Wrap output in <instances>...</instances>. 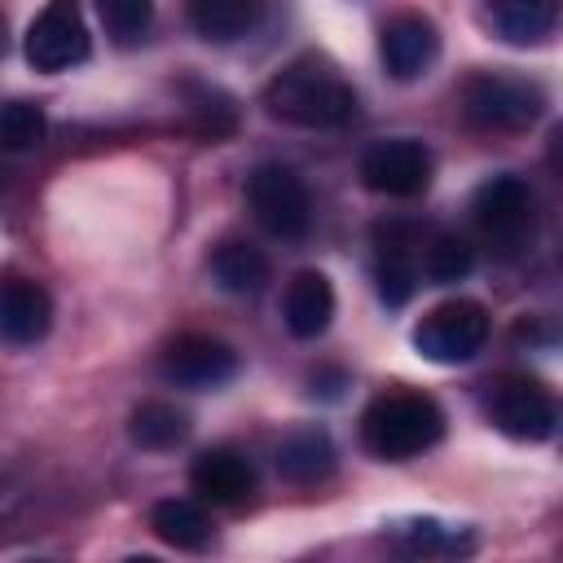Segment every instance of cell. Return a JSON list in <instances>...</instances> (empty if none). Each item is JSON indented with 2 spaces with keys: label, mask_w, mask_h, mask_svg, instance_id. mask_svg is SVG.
<instances>
[{
  "label": "cell",
  "mask_w": 563,
  "mask_h": 563,
  "mask_svg": "<svg viewBox=\"0 0 563 563\" xmlns=\"http://www.w3.org/2000/svg\"><path fill=\"white\" fill-rule=\"evenodd\" d=\"M13 497H18V493H9V488H4V484H0V519H4V515H9V506H13Z\"/></svg>",
  "instance_id": "27"
},
{
  "label": "cell",
  "mask_w": 563,
  "mask_h": 563,
  "mask_svg": "<svg viewBox=\"0 0 563 563\" xmlns=\"http://www.w3.org/2000/svg\"><path fill=\"white\" fill-rule=\"evenodd\" d=\"M471 216H475L479 238L497 255H506V260L519 255V251H528L532 238H537V194L515 172L488 176L475 189V198H471Z\"/></svg>",
  "instance_id": "3"
},
{
  "label": "cell",
  "mask_w": 563,
  "mask_h": 563,
  "mask_svg": "<svg viewBox=\"0 0 563 563\" xmlns=\"http://www.w3.org/2000/svg\"><path fill=\"white\" fill-rule=\"evenodd\" d=\"M462 114L479 132H528L545 114V92L523 75L479 70L462 84Z\"/></svg>",
  "instance_id": "4"
},
{
  "label": "cell",
  "mask_w": 563,
  "mask_h": 563,
  "mask_svg": "<svg viewBox=\"0 0 563 563\" xmlns=\"http://www.w3.org/2000/svg\"><path fill=\"white\" fill-rule=\"evenodd\" d=\"M158 374L176 387H189V391H216V387L233 383L238 352L216 334H180L163 347Z\"/></svg>",
  "instance_id": "10"
},
{
  "label": "cell",
  "mask_w": 563,
  "mask_h": 563,
  "mask_svg": "<svg viewBox=\"0 0 563 563\" xmlns=\"http://www.w3.org/2000/svg\"><path fill=\"white\" fill-rule=\"evenodd\" d=\"M374 286L387 308H400L418 290V255H413V229L391 220L374 229Z\"/></svg>",
  "instance_id": "14"
},
{
  "label": "cell",
  "mask_w": 563,
  "mask_h": 563,
  "mask_svg": "<svg viewBox=\"0 0 563 563\" xmlns=\"http://www.w3.org/2000/svg\"><path fill=\"white\" fill-rule=\"evenodd\" d=\"M488 418L501 435L510 440H550L554 435V422H559V409H554V396L528 378V374H501L497 383H488Z\"/></svg>",
  "instance_id": "8"
},
{
  "label": "cell",
  "mask_w": 563,
  "mask_h": 563,
  "mask_svg": "<svg viewBox=\"0 0 563 563\" xmlns=\"http://www.w3.org/2000/svg\"><path fill=\"white\" fill-rule=\"evenodd\" d=\"M189 484H194V493H198L202 501H211V506H242V501L255 493L260 475H255V466H251V457H246L242 449H233V444H211V449H202V453L194 457Z\"/></svg>",
  "instance_id": "13"
},
{
  "label": "cell",
  "mask_w": 563,
  "mask_h": 563,
  "mask_svg": "<svg viewBox=\"0 0 563 563\" xmlns=\"http://www.w3.org/2000/svg\"><path fill=\"white\" fill-rule=\"evenodd\" d=\"M97 13L114 44H136L154 22V0H97Z\"/></svg>",
  "instance_id": "26"
},
{
  "label": "cell",
  "mask_w": 563,
  "mask_h": 563,
  "mask_svg": "<svg viewBox=\"0 0 563 563\" xmlns=\"http://www.w3.org/2000/svg\"><path fill=\"white\" fill-rule=\"evenodd\" d=\"M431 150L413 136H387V141H369L361 150V180L365 189L383 194V198H418L431 185Z\"/></svg>",
  "instance_id": "9"
},
{
  "label": "cell",
  "mask_w": 563,
  "mask_h": 563,
  "mask_svg": "<svg viewBox=\"0 0 563 563\" xmlns=\"http://www.w3.org/2000/svg\"><path fill=\"white\" fill-rule=\"evenodd\" d=\"M48 132V119L35 101H9L0 106V150L9 154H22V150H35Z\"/></svg>",
  "instance_id": "25"
},
{
  "label": "cell",
  "mask_w": 563,
  "mask_h": 563,
  "mask_svg": "<svg viewBox=\"0 0 563 563\" xmlns=\"http://www.w3.org/2000/svg\"><path fill=\"white\" fill-rule=\"evenodd\" d=\"M488 343V312L475 299H444L413 325L418 356L435 365H462Z\"/></svg>",
  "instance_id": "6"
},
{
  "label": "cell",
  "mask_w": 563,
  "mask_h": 563,
  "mask_svg": "<svg viewBox=\"0 0 563 563\" xmlns=\"http://www.w3.org/2000/svg\"><path fill=\"white\" fill-rule=\"evenodd\" d=\"M273 119L295 128H343L356 119V88L325 57H295L264 84Z\"/></svg>",
  "instance_id": "1"
},
{
  "label": "cell",
  "mask_w": 563,
  "mask_h": 563,
  "mask_svg": "<svg viewBox=\"0 0 563 563\" xmlns=\"http://www.w3.org/2000/svg\"><path fill=\"white\" fill-rule=\"evenodd\" d=\"M22 48H26V62L44 75H57V70L88 62L92 44H88V22H84L79 0H48L35 13V22L26 26Z\"/></svg>",
  "instance_id": "7"
},
{
  "label": "cell",
  "mask_w": 563,
  "mask_h": 563,
  "mask_svg": "<svg viewBox=\"0 0 563 563\" xmlns=\"http://www.w3.org/2000/svg\"><path fill=\"white\" fill-rule=\"evenodd\" d=\"M48 325H53V295L35 277L4 268L0 273V343L31 347L48 334Z\"/></svg>",
  "instance_id": "11"
},
{
  "label": "cell",
  "mask_w": 563,
  "mask_h": 563,
  "mask_svg": "<svg viewBox=\"0 0 563 563\" xmlns=\"http://www.w3.org/2000/svg\"><path fill=\"white\" fill-rule=\"evenodd\" d=\"M471 268H475V251H471V242L457 238V233H435V238L427 242V251H422V273H427L435 286H453V282H462Z\"/></svg>",
  "instance_id": "24"
},
{
  "label": "cell",
  "mask_w": 563,
  "mask_h": 563,
  "mask_svg": "<svg viewBox=\"0 0 563 563\" xmlns=\"http://www.w3.org/2000/svg\"><path fill=\"white\" fill-rule=\"evenodd\" d=\"M391 545L400 550V554H422V559H440V554H466L475 541H471V532H462V528H444V523H435V519H409V523H400L396 532H391Z\"/></svg>",
  "instance_id": "22"
},
{
  "label": "cell",
  "mask_w": 563,
  "mask_h": 563,
  "mask_svg": "<svg viewBox=\"0 0 563 563\" xmlns=\"http://www.w3.org/2000/svg\"><path fill=\"white\" fill-rule=\"evenodd\" d=\"M484 18L506 44L528 48L550 40L559 22V0H484Z\"/></svg>",
  "instance_id": "16"
},
{
  "label": "cell",
  "mask_w": 563,
  "mask_h": 563,
  "mask_svg": "<svg viewBox=\"0 0 563 563\" xmlns=\"http://www.w3.org/2000/svg\"><path fill=\"white\" fill-rule=\"evenodd\" d=\"M185 13L202 40L229 44L260 22V0H185Z\"/></svg>",
  "instance_id": "20"
},
{
  "label": "cell",
  "mask_w": 563,
  "mask_h": 563,
  "mask_svg": "<svg viewBox=\"0 0 563 563\" xmlns=\"http://www.w3.org/2000/svg\"><path fill=\"white\" fill-rule=\"evenodd\" d=\"M268 273H273L268 255L255 242H246V238H224L211 251V277L229 295H255V290H264Z\"/></svg>",
  "instance_id": "17"
},
{
  "label": "cell",
  "mask_w": 563,
  "mask_h": 563,
  "mask_svg": "<svg viewBox=\"0 0 563 563\" xmlns=\"http://www.w3.org/2000/svg\"><path fill=\"white\" fill-rule=\"evenodd\" d=\"M277 471L290 484H321L334 471V444L321 427H299L277 444Z\"/></svg>",
  "instance_id": "18"
},
{
  "label": "cell",
  "mask_w": 563,
  "mask_h": 563,
  "mask_svg": "<svg viewBox=\"0 0 563 563\" xmlns=\"http://www.w3.org/2000/svg\"><path fill=\"white\" fill-rule=\"evenodd\" d=\"M150 528L172 550H202L211 541V515L189 497H163L150 506Z\"/></svg>",
  "instance_id": "19"
},
{
  "label": "cell",
  "mask_w": 563,
  "mask_h": 563,
  "mask_svg": "<svg viewBox=\"0 0 563 563\" xmlns=\"http://www.w3.org/2000/svg\"><path fill=\"white\" fill-rule=\"evenodd\" d=\"M185 110H189V123L202 132V136H229L238 128V106L229 92L220 88H207V84H189L185 88Z\"/></svg>",
  "instance_id": "23"
},
{
  "label": "cell",
  "mask_w": 563,
  "mask_h": 563,
  "mask_svg": "<svg viewBox=\"0 0 563 563\" xmlns=\"http://www.w3.org/2000/svg\"><path fill=\"white\" fill-rule=\"evenodd\" d=\"M444 435V413L422 391H387L374 396L361 413V444L383 462H409L435 449Z\"/></svg>",
  "instance_id": "2"
},
{
  "label": "cell",
  "mask_w": 563,
  "mask_h": 563,
  "mask_svg": "<svg viewBox=\"0 0 563 563\" xmlns=\"http://www.w3.org/2000/svg\"><path fill=\"white\" fill-rule=\"evenodd\" d=\"M378 57L391 79L409 84V79L427 75L431 62L440 57V26L422 13H396L378 35Z\"/></svg>",
  "instance_id": "12"
},
{
  "label": "cell",
  "mask_w": 563,
  "mask_h": 563,
  "mask_svg": "<svg viewBox=\"0 0 563 563\" xmlns=\"http://www.w3.org/2000/svg\"><path fill=\"white\" fill-rule=\"evenodd\" d=\"M128 435L141 449H176L189 435V413L167 400H145L128 418Z\"/></svg>",
  "instance_id": "21"
},
{
  "label": "cell",
  "mask_w": 563,
  "mask_h": 563,
  "mask_svg": "<svg viewBox=\"0 0 563 563\" xmlns=\"http://www.w3.org/2000/svg\"><path fill=\"white\" fill-rule=\"evenodd\" d=\"M246 207H251L255 224L282 242H299L312 224L308 185L299 180V172H290L282 163H260L246 176Z\"/></svg>",
  "instance_id": "5"
},
{
  "label": "cell",
  "mask_w": 563,
  "mask_h": 563,
  "mask_svg": "<svg viewBox=\"0 0 563 563\" xmlns=\"http://www.w3.org/2000/svg\"><path fill=\"white\" fill-rule=\"evenodd\" d=\"M330 317H334V286L325 273L317 268H299L290 282H286V295H282V321L295 339H317L330 330Z\"/></svg>",
  "instance_id": "15"
},
{
  "label": "cell",
  "mask_w": 563,
  "mask_h": 563,
  "mask_svg": "<svg viewBox=\"0 0 563 563\" xmlns=\"http://www.w3.org/2000/svg\"><path fill=\"white\" fill-rule=\"evenodd\" d=\"M0 53H4V13H0Z\"/></svg>",
  "instance_id": "28"
}]
</instances>
